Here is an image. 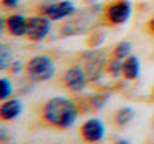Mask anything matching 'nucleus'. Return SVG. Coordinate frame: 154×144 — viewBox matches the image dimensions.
Segmentation results:
<instances>
[{
  "instance_id": "obj_1",
  "label": "nucleus",
  "mask_w": 154,
  "mask_h": 144,
  "mask_svg": "<svg viewBox=\"0 0 154 144\" xmlns=\"http://www.w3.org/2000/svg\"><path fill=\"white\" fill-rule=\"evenodd\" d=\"M81 114L80 104L70 98L55 96L47 100L38 109V118L42 124L58 131L70 129Z\"/></svg>"
},
{
  "instance_id": "obj_2",
  "label": "nucleus",
  "mask_w": 154,
  "mask_h": 144,
  "mask_svg": "<svg viewBox=\"0 0 154 144\" xmlns=\"http://www.w3.org/2000/svg\"><path fill=\"white\" fill-rule=\"evenodd\" d=\"M101 14H103V7H88L81 12H76L60 28V37H73L88 32L98 20V15Z\"/></svg>"
},
{
  "instance_id": "obj_3",
  "label": "nucleus",
  "mask_w": 154,
  "mask_h": 144,
  "mask_svg": "<svg viewBox=\"0 0 154 144\" xmlns=\"http://www.w3.org/2000/svg\"><path fill=\"white\" fill-rule=\"evenodd\" d=\"M25 73L27 78L33 83H43L55 76L57 68L50 57L47 55H35L25 63Z\"/></svg>"
},
{
  "instance_id": "obj_4",
  "label": "nucleus",
  "mask_w": 154,
  "mask_h": 144,
  "mask_svg": "<svg viewBox=\"0 0 154 144\" xmlns=\"http://www.w3.org/2000/svg\"><path fill=\"white\" fill-rule=\"evenodd\" d=\"M133 14V4L129 0H111L106 5H103V20L111 27L123 25L131 18Z\"/></svg>"
},
{
  "instance_id": "obj_5",
  "label": "nucleus",
  "mask_w": 154,
  "mask_h": 144,
  "mask_svg": "<svg viewBox=\"0 0 154 144\" xmlns=\"http://www.w3.org/2000/svg\"><path fill=\"white\" fill-rule=\"evenodd\" d=\"M81 65L85 66L88 80L94 83V81L101 80V76L106 73L108 58H106V55H104L103 51H100L98 48L96 50H91L90 48V50H86L83 53V63Z\"/></svg>"
},
{
  "instance_id": "obj_6",
  "label": "nucleus",
  "mask_w": 154,
  "mask_h": 144,
  "mask_svg": "<svg viewBox=\"0 0 154 144\" xmlns=\"http://www.w3.org/2000/svg\"><path fill=\"white\" fill-rule=\"evenodd\" d=\"M88 75L81 63H73L63 71L61 75V84L70 93H81L88 84Z\"/></svg>"
},
{
  "instance_id": "obj_7",
  "label": "nucleus",
  "mask_w": 154,
  "mask_h": 144,
  "mask_svg": "<svg viewBox=\"0 0 154 144\" xmlns=\"http://www.w3.org/2000/svg\"><path fill=\"white\" fill-rule=\"evenodd\" d=\"M106 129H104V123L98 118H90L86 119L80 127H78V136L83 142L86 144H98L103 141Z\"/></svg>"
},
{
  "instance_id": "obj_8",
  "label": "nucleus",
  "mask_w": 154,
  "mask_h": 144,
  "mask_svg": "<svg viewBox=\"0 0 154 144\" xmlns=\"http://www.w3.org/2000/svg\"><path fill=\"white\" fill-rule=\"evenodd\" d=\"M51 30V20L45 15H35L28 17V27H27V40L30 41H43L50 35Z\"/></svg>"
},
{
  "instance_id": "obj_9",
  "label": "nucleus",
  "mask_w": 154,
  "mask_h": 144,
  "mask_svg": "<svg viewBox=\"0 0 154 144\" xmlns=\"http://www.w3.org/2000/svg\"><path fill=\"white\" fill-rule=\"evenodd\" d=\"M42 15L48 17L51 22H58V20H65L70 18L71 15L76 14V7L71 0H61V2H50L47 4V7L40 10Z\"/></svg>"
},
{
  "instance_id": "obj_10",
  "label": "nucleus",
  "mask_w": 154,
  "mask_h": 144,
  "mask_svg": "<svg viewBox=\"0 0 154 144\" xmlns=\"http://www.w3.org/2000/svg\"><path fill=\"white\" fill-rule=\"evenodd\" d=\"M27 27H28V17L22 14H12L8 18H5V28H7L8 35L15 38L27 37Z\"/></svg>"
},
{
  "instance_id": "obj_11",
  "label": "nucleus",
  "mask_w": 154,
  "mask_h": 144,
  "mask_svg": "<svg viewBox=\"0 0 154 144\" xmlns=\"http://www.w3.org/2000/svg\"><path fill=\"white\" fill-rule=\"evenodd\" d=\"M22 111H23V103L17 98H10V100L2 103L0 118H2V121H14L15 118H18Z\"/></svg>"
},
{
  "instance_id": "obj_12",
  "label": "nucleus",
  "mask_w": 154,
  "mask_h": 144,
  "mask_svg": "<svg viewBox=\"0 0 154 144\" xmlns=\"http://www.w3.org/2000/svg\"><path fill=\"white\" fill-rule=\"evenodd\" d=\"M141 75V63L139 58L136 55H129L126 60L123 61V78L128 81L137 80Z\"/></svg>"
},
{
  "instance_id": "obj_13",
  "label": "nucleus",
  "mask_w": 154,
  "mask_h": 144,
  "mask_svg": "<svg viewBox=\"0 0 154 144\" xmlns=\"http://www.w3.org/2000/svg\"><path fill=\"white\" fill-rule=\"evenodd\" d=\"M133 118H134L133 108L123 106V108H119V109H116V113H114V116H113V124L116 127H124L133 121Z\"/></svg>"
},
{
  "instance_id": "obj_14",
  "label": "nucleus",
  "mask_w": 154,
  "mask_h": 144,
  "mask_svg": "<svg viewBox=\"0 0 154 144\" xmlns=\"http://www.w3.org/2000/svg\"><path fill=\"white\" fill-rule=\"evenodd\" d=\"M131 51H133L131 41L129 40H121L113 47V53L111 55H113L114 58H119V60H126V58L131 55Z\"/></svg>"
},
{
  "instance_id": "obj_15",
  "label": "nucleus",
  "mask_w": 154,
  "mask_h": 144,
  "mask_svg": "<svg viewBox=\"0 0 154 144\" xmlns=\"http://www.w3.org/2000/svg\"><path fill=\"white\" fill-rule=\"evenodd\" d=\"M123 61L124 60H119V58H109L108 60V66H106V73L113 78H119L123 76Z\"/></svg>"
},
{
  "instance_id": "obj_16",
  "label": "nucleus",
  "mask_w": 154,
  "mask_h": 144,
  "mask_svg": "<svg viewBox=\"0 0 154 144\" xmlns=\"http://www.w3.org/2000/svg\"><path fill=\"white\" fill-rule=\"evenodd\" d=\"M12 51H10V47H7V45H2V50H0V70L2 71H7L10 70L12 66Z\"/></svg>"
},
{
  "instance_id": "obj_17",
  "label": "nucleus",
  "mask_w": 154,
  "mask_h": 144,
  "mask_svg": "<svg viewBox=\"0 0 154 144\" xmlns=\"http://www.w3.org/2000/svg\"><path fill=\"white\" fill-rule=\"evenodd\" d=\"M0 100L2 101H7L10 100V96L14 94V84H12V81L8 80V78H2V81H0Z\"/></svg>"
},
{
  "instance_id": "obj_18",
  "label": "nucleus",
  "mask_w": 154,
  "mask_h": 144,
  "mask_svg": "<svg viewBox=\"0 0 154 144\" xmlns=\"http://www.w3.org/2000/svg\"><path fill=\"white\" fill-rule=\"evenodd\" d=\"M103 40H104V33H91V35H88V38H86V45L91 50H96V48L103 43Z\"/></svg>"
},
{
  "instance_id": "obj_19",
  "label": "nucleus",
  "mask_w": 154,
  "mask_h": 144,
  "mask_svg": "<svg viewBox=\"0 0 154 144\" xmlns=\"http://www.w3.org/2000/svg\"><path fill=\"white\" fill-rule=\"evenodd\" d=\"M22 70H25V66H23V65H22V61L15 60L14 63H12V66H10V71H12V73H14V75H18V73H20V71H22Z\"/></svg>"
},
{
  "instance_id": "obj_20",
  "label": "nucleus",
  "mask_w": 154,
  "mask_h": 144,
  "mask_svg": "<svg viewBox=\"0 0 154 144\" xmlns=\"http://www.w3.org/2000/svg\"><path fill=\"white\" fill-rule=\"evenodd\" d=\"M18 4H20V0H2V5L5 8H17Z\"/></svg>"
},
{
  "instance_id": "obj_21",
  "label": "nucleus",
  "mask_w": 154,
  "mask_h": 144,
  "mask_svg": "<svg viewBox=\"0 0 154 144\" xmlns=\"http://www.w3.org/2000/svg\"><path fill=\"white\" fill-rule=\"evenodd\" d=\"M146 28H147V32H149L151 35H154V15L147 20V23H146Z\"/></svg>"
},
{
  "instance_id": "obj_22",
  "label": "nucleus",
  "mask_w": 154,
  "mask_h": 144,
  "mask_svg": "<svg viewBox=\"0 0 154 144\" xmlns=\"http://www.w3.org/2000/svg\"><path fill=\"white\" fill-rule=\"evenodd\" d=\"M113 144H131V142L128 139H118V141H114Z\"/></svg>"
},
{
  "instance_id": "obj_23",
  "label": "nucleus",
  "mask_w": 154,
  "mask_h": 144,
  "mask_svg": "<svg viewBox=\"0 0 154 144\" xmlns=\"http://www.w3.org/2000/svg\"><path fill=\"white\" fill-rule=\"evenodd\" d=\"M152 98H154V88H152Z\"/></svg>"
},
{
  "instance_id": "obj_24",
  "label": "nucleus",
  "mask_w": 154,
  "mask_h": 144,
  "mask_svg": "<svg viewBox=\"0 0 154 144\" xmlns=\"http://www.w3.org/2000/svg\"><path fill=\"white\" fill-rule=\"evenodd\" d=\"M152 144H154V142H152Z\"/></svg>"
}]
</instances>
